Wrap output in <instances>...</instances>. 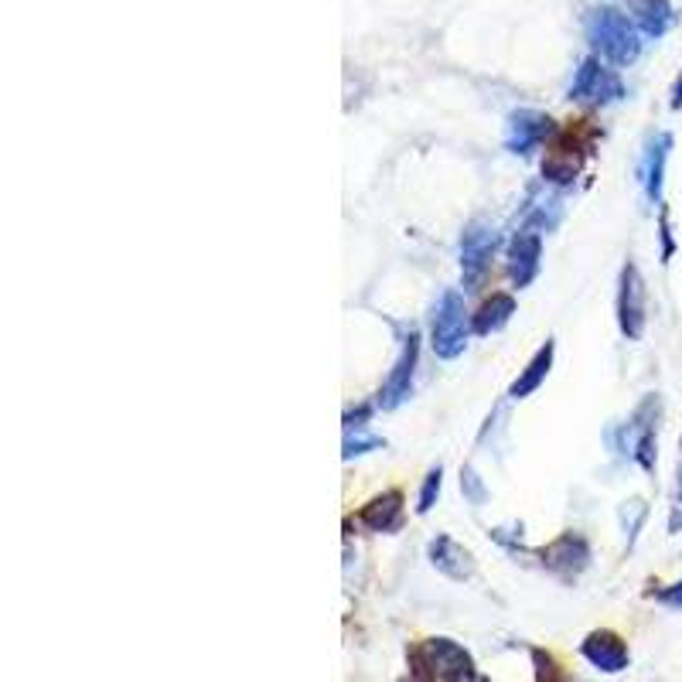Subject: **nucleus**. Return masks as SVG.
Wrapping results in <instances>:
<instances>
[{"mask_svg": "<svg viewBox=\"0 0 682 682\" xmlns=\"http://www.w3.org/2000/svg\"><path fill=\"white\" fill-rule=\"evenodd\" d=\"M580 157H584V151H580V144L573 140V130H563L560 137H556L553 151L546 154V161H543V178L553 181V185H570L573 174L580 171Z\"/></svg>", "mask_w": 682, "mask_h": 682, "instance_id": "obj_12", "label": "nucleus"}, {"mask_svg": "<svg viewBox=\"0 0 682 682\" xmlns=\"http://www.w3.org/2000/svg\"><path fill=\"white\" fill-rule=\"evenodd\" d=\"M587 41L594 45V52L611 65H631L642 55V41H638L635 24L628 21V14H621L618 7H594L587 14Z\"/></svg>", "mask_w": 682, "mask_h": 682, "instance_id": "obj_1", "label": "nucleus"}, {"mask_svg": "<svg viewBox=\"0 0 682 682\" xmlns=\"http://www.w3.org/2000/svg\"><path fill=\"white\" fill-rule=\"evenodd\" d=\"M584 655L601 672H621L628 665V648L614 631H594L584 642Z\"/></svg>", "mask_w": 682, "mask_h": 682, "instance_id": "obj_14", "label": "nucleus"}, {"mask_svg": "<svg viewBox=\"0 0 682 682\" xmlns=\"http://www.w3.org/2000/svg\"><path fill=\"white\" fill-rule=\"evenodd\" d=\"M434 352L440 359H457L468 345V307L457 290H447L434 311Z\"/></svg>", "mask_w": 682, "mask_h": 682, "instance_id": "obj_2", "label": "nucleus"}, {"mask_svg": "<svg viewBox=\"0 0 682 682\" xmlns=\"http://www.w3.org/2000/svg\"><path fill=\"white\" fill-rule=\"evenodd\" d=\"M618 324L621 335L638 341L645 331V280L635 263H625L618 284Z\"/></svg>", "mask_w": 682, "mask_h": 682, "instance_id": "obj_6", "label": "nucleus"}, {"mask_svg": "<svg viewBox=\"0 0 682 682\" xmlns=\"http://www.w3.org/2000/svg\"><path fill=\"white\" fill-rule=\"evenodd\" d=\"M659 601H665V604H682V584H676L672 590H662Z\"/></svg>", "mask_w": 682, "mask_h": 682, "instance_id": "obj_24", "label": "nucleus"}, {"mask_svg": "<svg viewBox=\"0 0 682 682\" xmlns=\"http://www.w3.org/2000/svg\"><path fill=\"white\" fill-rule=\"evenodd\" d=\"M365 423H345V457H355V454H365V451H376L382 447L379 437H369L362 434Z\"/></svg>", "mask_w": 682, "mask_h": 682, "instance_id": "obj_20", "label": "nucleus"}, {"mask_svg": "<svg viewBox=\"0 0 682 682\" xmlns=\"http://www.w3.org/2000/svg\"><path fill=\"white\" fill-rule=\"evenodd\" d=\"M427 659H430V669H434L437 679H444V682H474L471 655L464 652L461 645L447 642V638H437V642L427 645Z\"/></svg>", "mask_w": 682, "mask_h": 682, "instance_id": "obj_9", "label": "nucleus"}, {"mask_svg": "<svg viewBox=\"0 0 682 682\" xmlns=\"http://www.w3.org/2000/svg\"><path fill=\"white\" fill-rule=\"evenodd\" d=\"M515 314V297L512 294H492L485 304L478 307V314H474L471 328L474 335H492V331L505 328V324L512 321Z\"/></svg>", "mask_w": 682, "mask_h": 682, "instance_id": "obj_18", "label": "nucleus"}, {"mask_svg": "<svg viewBox=\"0 0 682 682\" xmlns=\"http://www.w3.org/2000/svg\"><path fill=\"white\" fill-rule=\"evenodd\" d=\"M427 553H430V563H434V567L444 573V577H451V580H468L474 573L471 550H464L461 543H454V539L444 536V532L430 539Z\"/></svg>", "mask_w": 682, "mask_h": 682, "instance_id": "obj_13", "label": "nucleus"}, {"mask_svg": "<svg viewBox=\"0 0 682 682\" xmlns=\"http://www.w3.org/2000/svg\"><path fill=\"white\" fill-rule=\"evenodd\" d=\"M655 437H659V396H648L625 427V451L635 454L645 471L655 468Z\"/></svg>", "mask_w": 682, "mask_h": 682, "instance_id": "obj_4", "label": "nucleus"}, {"mask_svg": "<svg viewBox=\"0 0 682 682\" xmlns=\"http://www.w3.org/2000/svg\"><path fill=\"white\" fill-rule=\"evenodd\" d=\"M543 260V236L536 229H522L509 246V273L515 287H529L532 277L539 273Z\"/></svg>", "mask_w": 682, "mask_h": 682, "instance_id": "obj_10", "label": "nucleus"}, {"mask_svg": "<svg viewBox=\"0 0 682 682\" xmlns=\"http://www.w3.org/2000/svg\"><path fill=\"white\" fill-rule=\"evenodd\" d=\"M550 369H553V341H546V345L539 348L536 355H532V362L526 365V369L519 372V379L512 382L509 396H512V399H526V396H532L539 386H543V379L550 376Z\"/></svg>", "mask_w": 682, "mask_h": 682, "instance_id": "obj_17", "label": "nucleus"}, {"mask_svg": "<svg viewBox=\"0 0 682 682\" xmlns=\"http://www.w3.org/2000/svg\"><path fill=\"white\" fill-rule=\"evenodd\" d=\"M417 362H420V335H413L410 331V338L403 341V352H399L393 372H389L386 386H382V393H379L382 410H396V406L410 396L413 376H417Z\"/></svg>", "mask_w": 682, "mask_h": 682, "instance_id": "obj_8", "label": "nucleus"}, {"mask_svg": "<svg viewBox=\"0 0 682 682\" xmlns=\"http://www.w3.org/2000/svg\"><path fill=\"white\" fill-rule=\"evenodd\" d=\"M631 14H635V24L642 28V35L659 38L669 31L672 24V7L669 0H628Z\"/></svg>", "mask_w": 682, "mask_h": 682, "instance_id": "obj_19", "label": "nucleus"}, {"mask_svg": "<svg viewBox=\"0 0 682 682\" xmlns=\"http://www.w3.org/2000/svg\"><path fill=\"white\" fill-rule=\"evenodd\" d=\"M543 563L550 567L553 573H563V577H573V573H580L587 567L590 560V550H587V539L584 536H573V532H563L560 539H553L550 546H546L543 553Z\"/></svg>", "mask_w": 682, "mask_h": 682, "instance_id": "obj_11", "label": "nucleus"}, {"mask_svg": "<svg viewBox=\"0 0 682 682\" xmlns=\"http://www.w3.org/2000/svg\"><path fill=\"white\" fill-rule=\"evenodd\" d=\"M440 481H444V471L434 468L423 478V488H420V505H417V512H430L434 509V502H437V495H440Z\"/></svg>", "mask_w": 682, "mask_h": 682, "instance_id": "obj_22", "label": "nucleus"}, {"mask_svg": "<svg viewBox=\"0 0 682 682\" xmlns=\"http://www.w3.org/2000/svg\"><path fill=\"white\" fill-rule=\"evenodd\" d=\"M682 529V454H679V474H676V498H672V515H669V532Z\"/></svg>", "mask_w": 682, "mask_h": 682, "instance_id": "obj_23", "label": "nucleus"}, {"mask_svg": "<svg viewBox=\"0 0 682 682\" xmlns=\"http://www.w3.org/2000/svg\"><path fill=\"white\" fill-rule=\"evenodd\" d=\"M556 133V123L550 120L546 113H536V110H519L509 116V133H505V147H509L512 154H532L539 144H546Z\"/></svg>", "mask_w": 682, "mask_h": 682, "instance_id": "obj_7", "label": "nucleus"}, {"mask_svg": "<svg viewBox=\"0 0 682 682\" xmlns=\"http://www.w3.org/2000/svg\"><path fill=\"white\" fill-rule=\"evenodd\" d=\"M461 492L468 495V502H471V505H485V502H488L485 481L478 478V471H474V468H464V471H461Z\"/></svg>", "mask_w": 682, "mask_h": 682, "instance_id": "obj_21", "label": "nucleus"}, {"mask_svg": "<svg viewBox=\"0 0 682 682\" xmlns=\"http://www.w3.org/2000/svg\"><path fill=\"white\" fill-rule=\"evenodd\" d=\"M498 249V232L488 226V222H471L461 236V273H464V284L474 287L485 270L492 266V256Z\"/></svg>", "mask_w": 682, "mask_h": 682, "instance_id": "obj_5", "label": "nucleus"}, {"mask_svg": "<svg viewBox=\"0 0 682 682\" xmlns=\"http://www.w3.org/2000/svg\"><path fill=\"white\" fill-rule=\"evenodd\" d=\"M625 96V86H621L618 72L604 69L601 58H584L577 69V76L570 82V99L577 103H590V106H607L618 103Z\"/></svg>", "mask_w": 682, "mask_h": 682, "instance_id": "obj_3", "label": "nucleus"}, {"mask_svg": "<svg viewBox=\"0 0 682 682\" xmlns=\"http://www.w3.org/2000/svg\"><path fill=\"white\" fill-rule=\"evenodd\" d=\"M672 137L669 133H659V137L648 140V151H645V164H642V181H645V195L652 202L662 198V174H665V157H669Z\"/></svg>", "mask_w": 682, "mask_h": 682, "instance_id": "obj_16", "label": "nucleus"}, {"mask_svg": "<svg viewBox=\"0 0 682 682\" xmlns=\"http://www.w3.org/2000/svg\"><path fill=\"white\" fill-rule=\"evenodd\" d=\"M672 110H682V76L676 79V89H672Z\"/></svg>", "mask_w": 682, "mask_h": 682, "instance_id": "obj_25", "label": "nucleus"}, {"mask_svg": "<svg viewBox=\"0 0 682 682\" xmlns=\"http://www.w3.org/2000/svg\"><path fill=\"white\" fill-rule=\"evenodd\" d=\"M359 522L372 532H393L403 522V492H382L359 512Z\"/></svg>", "mask_w": 682, "mask_h": 682, "instance_id": "obj_15", "label": "nucleus"}]
</instances>
